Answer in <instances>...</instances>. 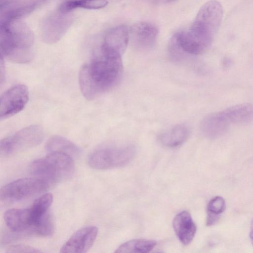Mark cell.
Wrapping results in <instances>:
<instances>
[{
	"instance_id": "1",
	"label": "cell",
	"mask_w": 253,
	"mask_h": 253,
	"mask_svg": "<svg viewBox=\"0 0 253 253\" xmlns=\"http://www.w3.org/2000/svg\"><path fill=\"white\" fill-rule=\"evenodd\" d=\"M223 15L219 2L211 0L199 9L190 29L187 32L175 33L169 46L177 56L183 54L197 55L211 47L220 25Z\"/></svg>"
},
{
	"instance_id": "2",
	"label": "cell",
	"mask_w": 253,
	"mask_h": 253,
	"mask_svg": "<svg viewBox=\"0 0 253 253\" xmlns=\"http://www.w3.org/2000/svg\"><path fill=\"white\" fill-rule=\"evenodd\" d=\"M123 71L122 56L103 53L81 67L79 82L81 91L87 100H93L114 87Z\"/></svg>"
},
{
	"instance_id": "3",
	"label": "cell",
	"mask_w": 253,
	"mask_h": 253,
	"mask_svg": "<svg viewBox=\"0 0 253 253\" xmlns=\"http://www.w3.org/2000/svg\"><path fill=\"white\" fill-rule=\"evenodd\" d=\"M0 31L1 56L17 63L31 61L35 38L26 24L20 20L0 22Z\"/></svg>"
},
{
	"instance_id": "4",
	"label": "cell",
	"mask_w": 253,
	"mask_h": 253,
	"mask_svg": "<svg viewBox=\"0 0 253 253\" xmlns=\"http://www.w3.org/2000/svg\"><path fill=\"white\" fill-rule=\"evenodd\" d=\"M30 170L35 176L43 178L51 183L72 177L75 165L71 156L62 153L51 152L45 157L34 161Z\"/></svg>"
},
{
	"instance_id": "5",
	"label": "cell",
	"mask_w": 253,
	"mask_h": 253,
	"mask_svg": "<svg viewBox=\"0 0 253 253\" xmlns=\"http://www.w3.org/2000/svg\"><path fill=\"white\" fill-rule=\"evenodd\" d=\"M132 145L106 144L92 151L88 158V165L99 170L109 169L124 166L135 154Z\"/></svg>"
},
{
	"instance_id": "6",
	"label": "cell",
	"mask_w": 253,
	"mask_h": 253,
	"mask_svg": "<svg viewBox=\"0 0 253 253\" xmlns=\"http://www.w3.org/2000/svg\"><path fill=\"white\" fill-rule=\"evenodd\" d=\"M50 184L46 179L38 176L18 179L1 188L0 201L12 203L22 200L42 192L48 189Z\"/></svg>"
},
{
	"instance_id": "7",
	"label": "cell",
	"mask_w": 253,
	"mask_h": 253,
	"mask_svg": "<svg viewBox=\"0 0 253 253\" xmlns=\"http://www.w3.org/2000/svg\"><path fill=\"white\" fill-rule=\"evenodd\" d=\"M44 131L40 125L25 127L1 140L0 156H6L35 147L42 142Z\"/></svg>"
},
{
	"instance_id": "8",
	"label": "cell",
	"mask_w": 253,
	"mask_h": 253,
	"mask_svg": "<svg viewBox=\"0 0 253 253\" xmlns=\"http://www.w3.org/2000/svg\"><path fill=\"white\" fill-rule=\"evenodd\" d=\"M28 99V89L24 84H17L7 90L0 97V120L7 119L21 111Z\"/></svg>"
},
{
	"instance_id": "9",
	"label": "cell",
	"mask_w": 253,
	"mask_h": 253,
	"mask_svg": "<svg viewBox=\"0 0 253 253\" xmlns=\"http://www.w3.org/2000/svg\"><path fill=\"white\" fill-rule=\"evenodd\" d=\"M72 18L69 13L57 11L48 16L41 27L43 41L49 44L60 40L71 25Z\"/></svg>"
},
{
	"instance_id": "10",
	"label": "cell",
	"mask_w": 253,
	"mask_h": 253,
	"mask_svg": "<svg viewBox=\"0 0 253 253\" xmlns=\"http://www.w3.org/2000/svg\"><path fill=\"white\" fill-rule=\"evenodd\" d=\"M3 218L14 236L34 235L35 223L30 208L9 209L4 213Z\"/></svg>"
},
{
	"instance_id": "11",
	"label": "cell",
	"mask_w": 253,
	"mask_h": 253,
	"mask_svg": "<svg viewBox=\"0 0 253 253\" xmlns=\"http://www.w3.org/2000/svg\"><path fill=\"white\" fill-rule=\"evenodd\" d=\"M98 234L95 226H87L78 230L61 248L62 253H84L93 245Z\"/></svg>"
},
{
	"instance_id": "12",
	"label": "cell",
	"mask_w": 253,
	"mask_h": 253,
	"mask_svg": "<svg viewBox=\"0 0 253 253\" xmlns=\"http://www.w3.org/2000/svg\"><path fill=\"white\" fill-rule=\"evenodd\" d=\"M128 39L127 27L123 24L117 26L106 34L100 51L122 56L127 47Z\"/></svg>"
},
{
	"instance_id": "13",
	"label": "cell",
	"mask_w": 253,
	"mask_h": 253,
	"mask_svg": "<svg viewBox=\"0 0 253 253\" xmlns=\"http://www.w3.org/2000/svg\"><path fill=\"white\" fill-rule=\"evenodd\" d=\"M159 33L158 28L153 24L140 22L130 28V37L138 47L148 48L155 43Z\"/></svg>"
},
{
	"instance_id": "14",
	"label": "cell",
	"mask_w": 253,
	"mask_h": 253,
	"mask_svg": "<svg viewBox=\"0 0 253 253\" xmlns=\"http://www.w3.org/2000/svg\"><path fill=\"white\" fill-rule=\"evenodd\" d=\"M172 225L177 238L183 245H188L192 241L197 227L188 211H184L177 214L173 219Z\"/></svg>"
},
{
	"instance_id": "15",
	"label": "cell",
	"mask_w": 253,
	"mask_h": 253,
	"mask_svg": "<svg viewBox=\"0 0 253 253\" xmlns=\"http://www.w3.org/2000/svg\"><path fill=\"white\" fill-rule=\"evenodd\" d=\"M230 123L222 111L207 116L201 124L202 133L209 138H215L223 134L228 129Z\"/></svg>"
},
{
	"instance_id": "16",
	"label": "cell",
	"mask_w": 253,
	"mask_h": 253,
	"mask_svg": "<svg viewBox=\"0 0 253 253\" xmlns=\"http://www.w3.org/2000/svg\"><path fill=\"white\" fill-rule=\"evenodd\" d=\"M190 134L189 128L185 125H177L162 133L159 140L164 146L174 148L184 143Z\"/></svg>"
},
{
	"instance_id": "17",
	"label": "cell",
	"mask_w": 253,
	"mask_h": 253,
	"mask_svg": "<svg viewBox=\"0 0 253 253\" xmlns=\"http://www.w3.org/2000/svg\"><path fill=\"white\" fill-rule=\"evenodd\" d=\"M222 111L230 124H247L253 121V105L250 103L236 105Z\"/></svg>"
},
{
	"instance_id": "18",
	"label": "cell",
	"mask_w": 253,
	"mask_h": 253,
	"mask_svg": "<svg viewBox=\"0 0 253 253\" xmlns=\"http://www.w3.org/2000/svg\"><path fill=\"white\" fill-rule=\"evenodd\" d=\"M45 148L48 153H62L72 158L77 157L81 152L80 149L75 143L59 135L50 137L46 143Z\"/></svg>"
},
{
	"instance_id": "19",
	"label": "cell",
	"mask_w": 253,
	"mask_h": 253,
	"mask_svg": "<svg viewBox=\"0 0 253 253\" xmlns=\"http://www.w3.org/2000/svg\"><path fill=\"white\" fill-rule=\"evenodd\" d=\"M53 199L52 195L48 193L42 195L34 201L30 209L35 223V229L48 213V210L52 203Z\"/></svg>"
},
{
	"instance_id": "20",
	"label": "cell",
	"mask_w": 253,
	"mask_h": 253,
	"mask_svg": "<svg viewBox=\"0 0 253 253\" xmlns=\"http://www.w3.org/2000/svg\"><path fill=\"white\" fill-rule=\"evenodd\" d=\"M156 242L148 239H134L121 245L115 252L117 253H146L151 252L156 246Z\"/></svg>"
},
{
	"instance_id": "21",
	"label": "cell",
	"mask_w": 253,
	"mask_h": 253,
	"mask_svg": "<svg viewBox=\"0 0 253 253\" xmlns=\"http://www.w3.org/2000/svg\"><path fill=\"white\" fill-rule=\"evenodd\" d=\"M46 1V0H37L26 5L5 11L1 16L0 22L20 20L44 4Z\"/></svg>"
},
{
	"instance_id": "22",
	"label": "cell",
	"mask_w": 253,
	"mask_h": 253,
	"mask_svg": "<svg viewBox=\"0 0 253 253\" xmlns=\"http://www.w3.org/2000/svg\"><path fill=\"white\" fill-rule=\"evenodd\" d=\"M108 3L107 0H71L63 2L58 10L62 13H68L77 8L100 9L105 7Z\"/></svg>"
},
{
	"instance_id": "23",
	"label": "cell",
	"mask_w": 253,
	"mask_h": 253,
	"mask_svg": "<svg viewBox=\"0 0 253 253\" xmlns=\"http://www.w3.org/2000/svg\"><path fill=\"white\" fill-rule=\"evenodd\" d=\"M225 202L223 198L216 196L212 198L207 206V226L214 225L218 220L219 215L225 210Z\"/></svg>"
},
{
	"instance_id": "24",
	"label": "cell",
	"mask_w": 253,
	"mask_h": 253,
	"mask_svg": "<svg viewBox=\"0 0 253 253\" xmlns=\"http://www.w3.org/2000/svg\"><path fill=\"white\" fill-rule=\"evenodd\" d=\"M42 252V251L41 250L33 247L21 244L12 246L10 247L6 251V253H38Z\"/></svg>"
},
{
	"instance_id": "25",
	"label": "cell",
	"mask_w": 253,
	"mask_h": 253,
	"mask_svg": "<svg viewBox=\"0 0 253 253\" xmlns=\"http://www.w3.org/2000/svg\"><path fill=\"white\" fill-rule=\"evenodd\" d=\"M17 0H0V8L1 12L7 11L8 8H10L13 4H14Z\"/></svg>"
},
{
	"instance_id": "26",
	"label": "cell",
	"mask_w": 253,
	"mask_h": 253,
	"mask_svg": "<svg viewBox=\"0 0 253 253\" xmlns=\"http://www.w3.org/2000/svg\"><path fill=\"white\" fill-rule=\"evenodd\" d=\"M151 2L154 4H165L170 3L176 1V0H149Z\"/></svg>"
},
{
	"instance_id": "27",
	"label": "cell",
	"mask_w": 253,
	"mask_h": 253,
	"mask_svg": "<svg viewBox=\"0 0 253 253\" xmlns=\"http://www.w3.org/2000/svg\"><path fill=\"white\" fill-rule=\"evenodd\" d=\"M250 237L252 244L253 245V218L252 219L250 226Z\"/></svg>"
}]
</instances>
